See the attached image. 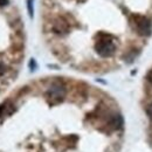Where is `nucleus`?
Here are the masks:
<instances>
[{"instance_id": "1", "label": "nucleus", "mask_w": 152, "mask_h": 152, "mask_svg": "<svg viewBox=\"0 0 152 152\" xmlns=\"http://www.w3.org/2000/svg\"><path fill=\"white\" fill-rule=\"evenodd\" d=\"M95 49L96 53L101 57H110L113 56V54L116 50V46L111 37H109L108 34L101 33L99 38L95 43Z\"/></svg>"}, {"instance_id": "2", "label": "nucleus", "mask_w": 152, "mask_h": 152, "mask_svg": "<svg viewBox=\"0 0 152 152\" xmlns=\"http://www.w3.org/2000/svg\"><path fill=\"white\" fill-rule=\"evenodd\" d=\"M136 29L138 32L139 35L142 37H148L151 34V29H152V25L151 22L149 21V19H146L145 17H136Z\"/></svg>"}, {"instance_id": "3", "label": "nucleus", "mask_w": 152, "mask_h": 152, "mask_svg": "<svg viewBox=\"0 0 152 152\" xmlns=\"http://www.w3.org/2000/svg\"><path fill=\"white\" fill-rule=\"evenodd\" d=\"M53 31L54 33L60 34V35H64L69 32V25L68 22L62 18H57L54 22H53Z\"/></svg>"}, {"instance_id": "4", "label": "nucleus", "mask_w": 152, "mask_h": 152, "mask_svg": "<svg viewBox=\"0 0 152 152\" xmlns=\"http://www.w3.org/2000/svg\"><path fill=\"white\" fill-rule=\"evenodd\" d=\"M27 7H28V13H29V17L33 18V0H27Z\"/></svg>"}, {"instance_id": "5", "label": "nucleus", "mask_w": 152, "mask_h": 152, "mask_svg": "<svg viewBox=\"0 0 152 152\" xmlns=\"http://www.w3.org/2000/svg\"><path fill=\"white\" fill-rule=\"evenodd\" d=\"M146 113H148V115H149V117H151L152 118V103L146 108Z\"/></svg>"}, {"instance_id": "6", "label": "nucleus", "mask_w": 152, "mask_h": 152, "mask_svg": "<svg viewBox=\"0 0 152 152\" xmlns=\"http://www.w3.org/2000/svg\"><path fill=\"white\" fill-rule=\"evenodd\" d=\"M8 4V0H0V6H6Z\"/></svg>"}]
</instances>
